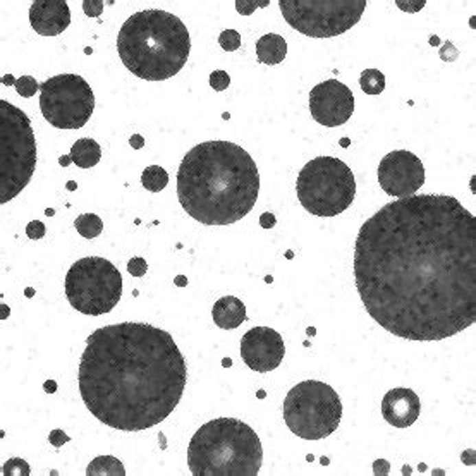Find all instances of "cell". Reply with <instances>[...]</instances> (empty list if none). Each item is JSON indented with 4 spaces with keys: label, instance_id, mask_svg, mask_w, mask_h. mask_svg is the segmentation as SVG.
<instances>
[{
    "label": "cell",
    "instance_id": "cell-35",
    "mask_svg": "<svg viewBox=\"0 0 476 476\" xmlns=\"http://www.w3.org/2000/svg\"><path fill=\"white\" fill-rule=\"evenodd\" d=\"M129 145L135 150H141L143 146H145V139H143L141 135H133L131 138H129Z\"/></svg>",
    "mask_w": 476,
    "mask_h": 476
},
{
    "label": "cell",
    "instance_id": "cell-38",
    "mask_svg": "<svg viewBox=\"0 0 476 476\" xmlns=\"http://www.w3.org/2000/svg\"><path fill=\"white\" fill-rule=\"evenodd\" d=\"M186 284H188V279H186V277H184V275H177L176 277V286H186Z\"/></svg>",
    "mask_w": 476,
    "mask_h": 476
},
{
    "label": "cell",
    "instance_id": "cell-10",
    "mask_svg": "<svg viewBox=\"0 0 476 476\" xmlns=\"http://www.w3.org/2000/svg\"><path fill=\"white\" fill-rule=\"evenodd\" d=\"M291 28L311 38H332L358 25L365 0H279Z\"/></svg>",
    "mask_w": 476,
    "mask_h": 476
},
{
    "label": "cell",
    "instance_id": "cell-27",
    "mask_svg": "<svg viewBox=\"0 0 476 476\" xmlns=\"http://www.w3.org/2000/svg\"><path fill=\"white\" fill-rule=\"evenodd\" d=\"M231 84V76L225 71H214L210 74V87L215 91H224Z\"/></svg>",
    "mask_w": 476,
    "mask_h": 476
},
{
    "label": "cell",
    "instance_id": "cell-25",
    "mask_svg": "<svg viewBox=\"0 0 476 476\" xmlns=\"http://www.w3.org/2000/svg\"><path fill=\"white\" fill-rule=\"evenodd\" d=\"M2 475L4 476H30L32 471H30V464L21 457H12L9 459L8 462L2 468Z\"/></svg>",
    "mask_w": 476,
    "mask_h": 476
},
{
    "label": "cell",
    "instance_id": "cell-36",
    "mask_svg": "<svg viewBox=\"0 0 476 476\" xmlns=\"http://www.w3.org/2000/svg\"><path fill=\"white\" fill-rule=\"evenodd\" d=\"M375 468V475H387V469H389V462L387 461H376L373 464Z\"/></svg>",
    "mask_w": 476,
    "mask_h": 476
},
{
    "label": "cell",
    "instance_id": "cell-42",
    "mask_svg": "<svg viewBox=\"0 0 476 476\" xmlns=\"http://www.w3.org/2000/svg\"><path fill=\"white\" fill-rule=\"evenodd\" d=\"M69 190H76V183H69Z\"/></svg>",
    "mask_w": 476,
    "mask_h": 476
},
{
    "label": "cell",
    "instance_id": "cell-18",
    "mask_svg": "<svg viewBox=\"0 0 476 476\" xmlns=\"http://www.w3.org/2000/svg\"><path fill=\"white\" fill-rule=\"evenodd\" d=\"M256 56L267 66L280 64L287 56V42L277 33H267L256 42Z\"/></svg>",
    "mask_w": 476,
    "mask_h": 476
},
{
    "label": "cell",
    "instance_id": "cell-17",
    "mask_svg": "<svg viewBox=\"0 0 476 476\" xmlns=\"http://www.w3.org/2000/svg\"><path fill=\"white\" fill-rule=\"evenodd\" d=\"M212 317L217 327L232 330V328H238L242 321H246V306L239 297L224 296L214 304Z\"/></svg>",
    "mask_w": 476,
    "mask_h": 476
},
{
    "label": "cell",
    "instance_id": "cell-6",
    "mask_svg": "<svg viewBox=\"0 0 476 476\" xmlns=\"http://www.w3.org/2000/svg\"><path fill=\"white\" fill-rule=\"evenodd\" d=\"M36 167V141L30 117L11 102L0 100V203L18 196Z\"/></svg>",
    "mask_w": 476,
    "mask_h": 476
},
{
    "label": "cell",
    "instance_id": "cell-8",
    "mask_svg": "<svg viewBox=\"0 0 476 476\" xmlns=\"http://www.w3.org/2000/svg\"><path fill=\"white\" fill-rule=\"evenodd\" d=\"M342 418V403L330 385L306 380L289 390L284 400L287 428L304 440H321L334 433Z\"/></svg>",
    "mask_w": 476,
    "mask_h": 476
},
{
    "label": "cell",
    "instance_id": "cell-40",
    "mask_svg": "<svg viewBox=\"0 0 476 476\" xmlns=\"http://www.w3.org/2000/svg\"><path fill=\"white\" fill-rule=\"evenodd\" d=\"M222 365H224V366H231L232 363H231V359H229V358H225L224 361H222Z\"/></svg>",
    "mask_w": 476,
    "mask_h": 476
},
{
    "label": "cell",
    "instance_id": "cell-4",
    "mask_svg": "<svg viewBox=\"0 0 476 476\" xmlns=\"http://www.w3.org/2000/svg\"><path fill=\"white\" fill-rule=\"evenodd\" d=\"M117 52L135 76L146 81L169 80L188 63L190 33L177 16L167 11L136 12L119 32Z\"/></svg>",
    "mask_w": 476,
    "mask_h": 476
},
{
    "label": "cell",
    "instance_id": "cell-7",
    "mask_svg": "<svg viewBox=\"0 0 476 476\" xmlns=\"http://www.w3.org/2000/svg\"><path fill=\"white\" fill-rule=\"evenodd\" d=\"M296 193L303 208L310 214L335 217L348 210L354 200V174L335 157H318L301 169Z\"/></svg>",
    "mask_w": 476,
    "mask_h": 476
},
{
    "label": "cell",
    "instance_id": "cell-29",
    "mask_svg": "<svg viewBox=\"0 0 476 476\" xmlns=\"http://www.w3.org/2000/svg\"><path fill=\"white\" fill-rule=\"evenodd\" d=\"M146 270H148V265H146L145 260L139 258V256L131 258L128 262V272L131 273L133 277H143L146 273Z\"/></svg>",
    "mask_w": 476,
    "mask_h": 476
},
{
    "label": "cell",
    "instance_id": "cell-26",
    "mask_svg": "<svg viewBox=\"0 0 476 476\" xmlns=\"http://www.w3.org/2000/svg\"><path fill=\"white\" fill-rule=\"evenodd\" d=\"M218 43H220V47L225 52H234L241 47V36L236 30H224L218 36Z\"/></svg>",
    "mask_w": 476,
    "mask_h": 476
},
{
    "label": "cell",
    "instance_id": "cell-34",
    "mask_svg": "<svg viewBox=\"0 0 476 476\" xmlns=\"http://www.w3.org/2000/svg\"><path fill=\"white\" fill-rule=\"evenodd\" d=\"M260 225H262L263 229H272L277 225V218L275 215L270 214V212H265V214L260 215Z\"/></svg>",
    "mask_w": 476,
    "mask_h": 476
},
{
    "label": "cell",
    "instance_id": "cell-5",
    "mask_svg": "<svg viewBox=\"0 0 476 476\" xmlns=\"http://www.w3.org/2000/svg\"><path fill=\"white\" fill-rule=\"evenodd\" d=\"M262 462L258 435L236 418L205 423L188 447V466L194 476H256Z\"/></svg>",
    "mask_w": 476,
    "mask_h": 476
},
{
    "label": "cell",
    "instance_id": "cell-41",
    "mask_svg": "<svg viewBox=\"0 0 476 476\" xmlns=\"http://www.w3.org/2000/svg\"><path fill=\"white\" fill-rule=\"evenodd\" d=\"M33 294H35V291H32V289H26V296H28V297H32Z\"/></svg>",
    "mask_w": 476,
    "mask_h": 476
},
{
    "label": "cell",
    "instance_id": "cell-1",
    "mask_svg": "<svg viewBox=\"0 0 476 476\" xmlns=\"http://www.w3.org/2000/svg\"><path fill=\"white\" fill-rule=\"evenodd\" d=\"M354 280L370 317L409 341H442L476 321V217L457 198L418 194L359 229Z\"/></svg>",
    "mask_w": 476,
    "mask_h": 476
},
{
    "label": "cell",
    "instance_id": "cell-32",
    "mask_svg": "<svg viewBox=\"0 0 476 476\" xmlns=\"http://www.w3.org/2000/svg\"><path fill=\"white\" fill-rule=\"evenodd\" d=\"M49 440L54 447H60V445L67 444L71 440V437L64 430H52L49 435Z\"/></svg>",
    "mask_w": 476,
    "mask_h": 476
},
{
    "label": "cell",
    "instance_id": "cell-9",
    "mask_svg": "<svg viewBox=\"0 0 476 476\" xmlns=\"http://www.w3.org/2000/svg\"><path fill=\"white\" fill-rule=\"evenodd\" d=\"M66 296L71 306L83 315L111 313L122 296L121 272L100 256L78 260L66 275Z\"/></svg>",
    "mask_w": 476,
    "mask_h": 476
},
{
    "label": "cell",
    "instance_id": "cell-39",
    "mask_svg": "<svg viewBox=\"0 0 476 476\" xmlns=\"http://www.w3.org/2000/svg\"><path fill=\"white\" fill-rule=\"evenodd\" d=\"M69 162H73V160H71V157H66V159H60V163H63V166H67V163H69Z\"/></svg>",
    "mask_w": 476,
    "mask_h": 476
},
{
    "label": "cell",
    "instance_id": "cell-21",
    "mask_svg": "<svg viewBox=\"0 0 476 476\" xmlns=\"http://www.w3.org/2000/svg\"><path fill=\"white\" fill-rule=\"evenodd\" d=\"M141 184L150 193H160L169 184V174L160 166H150L143 170Z\"/></svg>",
    "mask_w": 476,
    "mask_h": 476
},
{
    "label": "cell",
    "instance_id": "cell-2",
    "mask_svg": "<svg viewBox=\"0 0 476 476\" xmlns=\"http://www.w3.org/2000/svg\"><path fill=\"white\" fill-rule=\"evenodd\" d=\"M186 376L184 356L169 332L124 321L88 337L78 383L97 420L115 430L143 431L176 409Z\"/></svg>",
    "mask_w": 476,
    "mask_h": 476
},
{
    "label": "cell",
    "instance_id": "cell-11",
    "mask_svg": "<svg viewBox=\"0 0 476 476\" xmlns=\"http://www.w3.org/2000/svg\"><path fill=\"white\" fill-rule=\"evenodd\" d=\"M40 111L57 129H81L95 111V95L80 74H59L40 84Z\"/></svg>",
    "mask_w": 476,
    "mask_h": 476
},
{
    "label": "cell",
    "instance_id": "cell-33",
    "mask_svg": "<svg viewBox=\"0 0 476 476\" xmlns=\"http://www.w3.org/2000/svg\"><path fill=\"white\" fill-rule=\"evenodd\" d=\"M457 56H459L457 49H455L451 42H445V45L440 49V57L442 60H445V63H454V60L457 59Z\"/></svg>",
    "mask_w": 476,
    "mask_h": 476
},
{
    "label": "cell",
    "instance_id": "cell-30",
    "mask_svg": "<svg viewBox=\"0 0 476 476\" xmlns=\"http://www.w3.org/2000/svg\"><path fill=\"white\" fill-rule=\"evenodd\" d=\"M83 11L90 18H98L102 14V11H104V2L102 0H84Z\"/></svg>",
    "mask_w": 476,
    "mask_h": 476
},
{
    "label": "cell",
    "instance_id": "cell-24",
    "mask_svg": "<svg viewBox=\"0 0 476 476\" xmlns=\"http://www.w3.org/2000/svg\"><path fill=\"white\" fill-rule=\"evenodd\" d=\"M2 83L14 84L16 91H18V93L25 98H32L33 95H35L36 91L40 90V84L36 83V80L33 76H21L19 80H14L12 76H5L4 80H2Z\"/></svg>",
    "mask_w": 476,
    "mask_h": 476
},
{
    "label": "cell",
    "instance_id": "cell-13",
    "mask_svg": "<svg viewBox=\"0 0 476 476\" xmlns=\"http://www.w3.org/2000/svg\"><path fill=\"white\" fill-rule=\"evenodd\" d=\"M310 112L318 124L337 128L354 112V95L337 80H327L310 91Z\"/></svg>",
    "mask_w": 476,
    "mask_h": 476
},
{
    "label": "cell",
    "instance_id": "cell-23",
    "mask_svg": "<svg viewBox=\"0 0 476 476\" xmlns=\"http://www.w3.org/2000/svg\"><path fill=\"white\" fill-rule=\"evenodd\" d=\"M359 87L366 95H380L385 90V76L378 69H365L359 78Z\"/></svg>",
    "mask_w": 476,
    "mask_h": 476
},
{
    "label": "cell",
    "instance_id": "cell-37",
    "mask_svg": "<svg viewBox=\"0 0 476 476\" xmlns=\"http://www.w3.org/2000/svg\"><path fill=\"white\" fill-rule=\"evenodd\" d=\"M43 389H45V392L54 394L57 390V383L54 382V380H49V382H45V385H43Z\"/></svg>",
    "mask_w": 476,
    "mask_h": 476
},
{
    "label": "cell",
    "instance_id": "cell-12",
    "mask_svg": "<svg viewBox=\"0 0 476 476\" xmlns=\"http://www.w3.org/2000/svg\"><path fill=\"white\" fill-rule=\"evenodd\" d=\"M378 183L392 198H407L424 184V167L414 153L396 150L387 153L378 166Z\"/></svg>",
    "mask_w": 476,
    "mask_h": 476
},
{
    "label": "cell",
    "instance_id": "cell-20",
    "mask_svg": "<svg viewBox=\"0 0 476 476\" xmlns=\"http://www.w3.org/2000/svg\"><path fill=\"white\" fill-rule=\"evenodd\" d=\"M126 476V469L114 455H98L88 464L87 476Z\"/></svg>",
    "mask_w": 476,
    "mask_h": 476
},
{
    "label": "cell",
    "instance_id": "cell-14",
    "mask_svg": "<svg viewBox=\"0 0 476 476\" xmlns=\"http://www.w3.org/2000/svg\"><path fill=\"white\" fill-rule=\"evenodd\" d=\"M286 356V345L277 330L270 327L249 328L241 339V358L253 372L275 370Z\"/></svg>",
    "mask_w": 476,
    "mask_h": 476
},
{
    "label": "cell",
    "instance_id": "cell-15",
    "mask_svg": "<svg viewBox=\"0 0 476 476\" xmlns=\"http://www.w3.org/2000/svg\"><path fill=\"white\" fill-rule=\"evenodd\" d=\"M30 23L42 36H57L71 25V11L64 0H35L30 8Z\"/></svg>",
    "mask_w": 476,
    "mask_h": 476
},
{
    "label": "cell",
    "instance_id": "cell-22",
    "mask_svg": "<svg viewBox=\"0 0 476 476\" xmlns=\"http://www.w3.org/2000/svg\"><path fill=\"white\" fill-rule=\"evenodd\" d=\"M74 227L80 232L83 238L87 239H95L102 234L104 231V222L98 215L95 214H83L74 220Z\"/></svg>",
    "mask_w": 476,
    "mask_h": 476
},
{
    "label": "cell",
    "instance_id": "cell-28",
    "mask_svg": "<svg viewBox=\"0 0 476 476\" xmlns=\"http://www.w3.org/2000/svg\"><path fill=\"white\" fill-rule=\"evenodd\" d=\"M269 5V0H262V2H253V0H236V9H238L239 14L249 16L253 14L256 8H267Z\"/></svg>",
    "mask_w": 476,
    "mask_h": 476
},
{
    "label": "cell",
    "instance_id": "cell-3",
    "mask_svg": "<svg viewBox=\"0 0 476 476\" xmlns=\"http://www.w3.org/2000/svg\"><path fill=\"white\" fill-rule=\"evenodd\" d=\"M260 193L253 157L231 141H205L184 155L177 170V198L203 225H231L245 218Z\"/></svg>",
    "mask_w": 476,
    "mask_h": 476
},
{
    "label": "cell",
    "instance_id": "cell-19",
    "mask_svg": "<svg viewBox=\"0 0 476 476\" xmlns=\"http://www.w3.org/2000/svg\"><path fill=\"white\" fill-rule=\"evenodd\" d=\"M71 160L81 169H91L102 159V148L95 139L81 138L71 148Z\"/></svg>",
    "mask_w": 476,
    "mask_h": 476
},
{
    "label": "cell",
    "instance_id": "cell-31",
    "mask_svg": "<svg viewBox=\"0 0 476 476\" xmlns=\"http://www.w3.org/2000/svg\"><path fill=\"white\" fill-rule=\"evenodd\" d=\"M45 225L40 220H33L26 225V236H28L30 239H42L43 236H45Z\"/></svg>",
    "mask_w": 476,
    "mask_h": 476
},
{
    "label": "cell",
    "instance_id": "cell-16",
    "mask_svg": "<svg viewBox=\"0 0 476 476\" xmlns=\"http://www.w3.org/2000/svg\"><path fill=\"white\" fill-rule=\"evenodd\" d=\"M421 404L420 397L414 390L404 389H392L383 396L382 400V416L385 418L387 423H390L396 428H407L416 423L420 418Z\"/></svg>",
    "mask_w": 476,
    "mask_h": 476
}]
</instances>
